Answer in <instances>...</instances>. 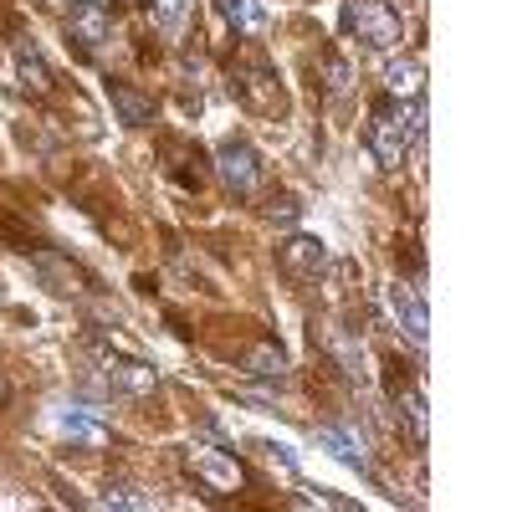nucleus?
Segmentation results:
<instances>
[{
    "mask_svg": "<svg viewBox=\"0 0 512 512\" xmlns=\"http://www.w3.org/2000/svg\"><path fill=\"white\" fill-rule=\"evenodd\" d=\"M292 221H297V200L292 195L272 200V226H292Z\"/></svg>",
    "mask_w": 512,
    "mask_h": 512,
    "instance_id": "aec40b11",
    "label": "nucleus"
},
{
    "mask_svg": "<svg viewBox=\"0 0 512 512\" xmlns=\"http://www.w3.org/2000/svg\"><path fill=\"white\" fill-rule=\"evenodd\" d=\"M216 11L236 31H256V26H262V0H216Z\"/></svg>",
    "mask_w": 512,
    "mask_h": 512,
    "instance_id": "dca6fc26",
    "label": "nucleus"
},
{
    "mask_svg": "<svg viewBox=\"0 0 512 512\" xmlns=\"http://www.w3.org/2000/svg\"><path fill=\"white\" fill-rule=\"evenodd\" d=\"M344 26L359 41H369L374 52H395L405 41V21H400V11L390 6V0H349V6H344Z\"/></svg>",
    "mask_w": 512,
    "mask_h": 512,
    "instance_id": "f257e3e1",
    "label": "nucleus"
},
{
    "mask_svg": "<svg viewBox=\"0 0 512 512\" xmlns=\"http://www.w3.org/2000/svg\"><path fill=\"white\" fill-rule=\"evenodd\" d=\"M390 308H395V318H400V328H405L410 344L425 349V338H431V318H425L420 292H415L410 282H395V287H390Z\"/></svg>",
    "mask_w": 512,
    "mask_h": 512,
    "instance_id": "39448f33",
    "label": "nucleus"
},
{
    "mask_svg": "<svg viewBox=\"0 0 512 512\" xmlns=\"http://www.w3.org/2000/svg\"><path fill=\"white\" fill-rule=\"evenodd\" d=\"M6 400H11V384H6V379H0V405H6Z\"/></svg>",
    "mask_w": 512,
    "mask_h": 512,
    "instance_id": "412c9836",
    "label": "nucleus"
},
{
    "mask_svg": "<svg viewBox=\"0 0 512 512\" xmlns=\"http://www.w3.org/2000/svg\"><path fill=\"white\" fill-rule=\"evenodd\" d=\"M67 31H72L77 47L98 52L103 41H108V31H113V16H108L103 0H72V11H67Z\"/></svg>",
    "mask_w": 512,
    "mask_h": 512,
    "instance_id": "20e7f679",
    "label": "nucleus"
},
{
    "mask_svg": "<svg viewBox=\"0 0 512 512\" xmlns=\"http://www.w3.org/2000/svg\"><path fill=\"white\" fill-rule=\"evenodd\" d=\"M323 262H328V251H323L318 236H287V241H282V267H287L292 277H318Z\"/></svg>",
    "mask_w": 512,
    "mask_h": 512,
    "instance_id": "0eeeda50",
    "label": "nucleus"
},
{
    "mask_svg": "<svg viewBox=\"0 0 512 512\" xmlns=\"http://www.w3.org/2000/svg\"><path fill=\"white\" fill-rule=\"evenodd\" d=\"M62 436L72 441V446H82V451H103L108 446V425L103 420H93L88 410H62Z\"/></svg>",
    "mask_w": 512,
    "mask_h": 512,
    "instance_id": "6e6552de",
    "label": "nucleus"
},
{
    "mask_svg": "<svg viewBox=\"0 0 512 512\" xmlns=\"http://www.w3.org/2000/svg\"><path fill=\"white\" fill-rule=\"evenodd\" d=\"M216 169L236 195H256V185H262V164H256V149L246 139H226L216 149Z\"/></svg>",
    "mask_w": 512,
    "mask_h": 512,
    "instance_id": "7ed1b4c3",
    "label": "nucleus"
},
{
    "mask_svg": "<svg viewBox=\"0 0 512 512\" xmlns=\"http://www.w3.org/2000/svg\"><path fill=\"white\" fill-rule=\"evenodd\" d=\"M282 369H287V354L277 344H256L246 354V374H256V379H282Z\"/></svg>",
    "mask_w": 512,
    "mask_h": 512,
    "instance_id": "2eb2a0df",
    "label": "nucleus"
},
{
    "mask_svg": "<svg viewBox=\"0 0 512 512\" xmlns=\"http://www.w3.org/2000/svg\"><path fill=\"white\" fill-rule=\"evenodd\" d=\"M98 502H103V507H134V512L154 507V497H149V492H139V487H108Z\"/></svg>",
    "mask_w": 512,
    "mask_h": 512,
    "instance_id": "f3484780",
    "label": "nucleus"
},
{
    "mask_svg": "<svg viewBox=\"0 0 512 512\" xmlns=\"http://www.w3.org/2000/svg\"><path fill=\"white\" fill-rule=\"evenodd\" d=\"M108 103H113L118 123H128V128L154 123V98H149V93H139L134 82H108Z\"/></svg>",
    "mask_w": 512,
    "mask_h": 512,
    "instance_id": "423d86ee",
    "label": "nucleus"
},
{
    "mask_svg": "<svg viewBox=\"0 0 512 512\" xmlns=\"http://www.w3.org/2000/svg\"><path fill=\"white\" fill-rule=\"evenodd\" d=\"M395 405H400L405 420H410V436L425 446V436H431V405H425V395L415 390V384H400V390H395Z\"/></svg>",
    "mask_w": 512,
    "mask_h": 512,
    "instance_id": "ddd939ff",
    "label": "nucleus"
},
{
    "mask_svg": "<svg viewBox=\"0 0 512 512\" xmlns=\"http://www.w3.org/2000/svg\"><path fill=\"white\" fill-rule=\"evenodd\" d=\"M420 82H425V67L415 57H400L384 67V93L390 98H420Z\"/></svg>",
    "mask_w": 512,
    "mask_h": 512,
    "instance_id": "f8f14e48",
    "label": "nucleus"
},
{
    "mask_svg": "<svg viewBox=\"0 0 512 512\" xmlns=\"http://www.w3.org/2000/svg\"><path fill=\"white\" fill-rule=\"evenodd\" d=\"M154 16H159L164 31H175L185 21V0H154Z\"/></svg>",
    "mask_w": 512,
    "mask_h": 512,
    "instance_id": "6ab92c4d",
    "label": "nucleus"
},
{
    "mask_svg": "<svg viewBox=\"0 0 512 512\" xmlns=\"http://www.w3.org/2000/svg\"><path fill=\"white\" fill-rule=\"evenodd\" d=\"M16 82H21L26 93H36V98L52 88V67L41 62V52H36V47H26V41L16 47Z\"/></svg>",
    "mask_w": 512,
    "mask_h": 512,
    "instance_id": "9b49d317",
    "label": "nucleus"
},
{
    "mask_svg": "<svg viewBox=\"0 0 512 512\" xmlns=\"http://www.w3.org/2000/svg\"><path fill=\"white\" fill-rule=\"evenodd\" d=\"M318 446L333 456V461H344L354 466V472H369V456H364V441H354L349 431H338V425H318Z\"/></svg>",
    "mask_w": 512,
    "mask_h": 512,
    "instance_id": "9d476101",
    "label": "nucleus"
},
{
    "mask_svg": "<svg viewBox=\"0 0 512 512\" xmlns=\"http://www.w3.org/2000/svg\"><path fill=\"white\" fill-rule=\"evenodd\" d=\"M36 272L47 277L52 292H82V287H88V272H82L77 262H67V256H57V251H41L36 256Z\"/></svg>",
    "mask_w": 512,
    "mask_h": 512,
    "instance_id": "1a4fd4ad",
    "label": "nucleus"
},
{
    "mask_svg": "<svg viewBox=\"0 0 512 512\" xmlns=\"http://www.w3.org/2000/svg\"><path fill=\"white\" fill-rule=\"evenodd\" d=\"M369 149L384 169H400L405 164V149H410V134L400 123V103L395 98H379L374 113H369Z\"/></svg>",
    "mask_w": 512,
    "mask_h": 512,
    "instance_id": "f03ea898",
    "label": "nucleus"
},
{
    "mask_svg": "<svg viewBox=\"0 0 512 512\" xmlns=\"http://www.w3.org/2000/svg\"><path fill=\"white\" fill-rule=\"evenodd\" d=\"M190 466H195L200 477L216 482L221 492H236V482H241V472H236V466H231L221 451H190Z\"/></svg>",
    "mask_w": 512,
    "mask_h": 512,
    "instance_id": "4468645a",
    "label": "nucleus"
},
{
    "mask_svg": "<svg viewBox=\"0 0 512 512\" xmlns=\"http://www.w3.org/2000/svg\"><path fill=\"white\" fill-rule=\"evenodd\" d=\"M323 77H328V93H333V98H344V93H349V82H354L349 62H344V57H333V52L323 57Z\"/></svg>",
    "mask_w": 512,
    "mask_h": 512,
    "instance_id": "a211bd4d",
    "label": "nucleus"
}]
</instances>
